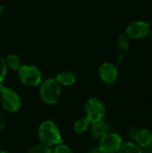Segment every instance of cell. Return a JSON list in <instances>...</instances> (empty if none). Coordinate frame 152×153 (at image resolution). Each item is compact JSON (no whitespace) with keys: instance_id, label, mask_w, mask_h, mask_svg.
Listing matches in <instances>:
<instances>
[{"instance_id":"d4e9b609","label":"cell","mask_w":152,"mask_h":153,"mask_svg":"<svg viewBox=\"0 0 152 153\" xmlns=\"http://www.w3.org/2000/svg\"><path fill=\"white\" fill-rule=\"evenodd\" d=\"M150 37H151V39H152V30H151V33H150Z\"/></svg>"},{"instance_id":"8992f818","label":"cell","mask_w":152,"mask_h":153,"mask_svg":"<svg viewBox=\"0 0 152 153\" xmlns=\"http://www.w3.org/2000/svg\"><path fill=\"white\" fill-rule=\"evenodd\" d=\"M124 143L122 136L114 132H108L99 140L98 147L103 153H117Z\"/></svg>"},{"instance_id":"9a60e30c","label":"cell","mask_w":152,"mask_h":153,"mask_svg":"<svg viewBox=\"0 0 152 153\" xmlns=\"http://www.w3.org/2000/svg\"><path fill=\"white\" fill-rule=\"evenodd\" d=\"M117 46L121 52L125 53L130 50V39L125 34H121L117 38Z\"/></svg>"},{"instance_id":"603a6c76","label":"cell","mask_w":152,"mask_h":153,"mask_svg":"<svg viewBox=\"0 0 152 153\" xmlns=\"http://www.w3.org/2000/svg\"><path fill=\"white\" fill-rule=\"evenodd\" d=\"M0 153H10V152H7V151H4V150H3V151H0Z\"/></svg>"},{"instance_id":"8fae6325","label":"cell","mask_w":152,"mask_h":153,"mask_svg":"<svg viewBox=\"0 0 152 153\" xmlns=\"http://www.w3.org/2000/svg\"><path fill=\"white\" fill-rule=\"evenodd\" d=\"M54 78L61 86L65 87L73 86L76 82V76L71 71H61L57 73Z\"/></svg>"},{"instance_id":"5b68a950","label":"cell","mask_w":152,"mask_h":153,"mask_svg":"<svg viewBox=\"0 0 152 153\" xmlns=\"http://www.w3.org/2000/svg\"><path fill=\"white\" fill-rule=\"evenodd\" d=\"M0 103L8 113H16L22 108L20 95L12 88L5 87L3 82H0Z\"/></svg>"},{"instance_id":"ffe728a7","label":"cell","mask_w":152,"mask_h":153,"mask_svg":"<svg viewBox=\"0 0 152 153\" xmlns=\"http://www.w3.org/2000/svg\"><path fill=\"white\" fill-rule=\"evenodd\" d=\"M4 127H5V120L0 113V132L3 131L4 129Z\"/></svg>"},{"instance_id":"5bb4252c","label":"cell","mask_w":152,"mask_h":153,"mask_svg":"<svg viewBox=\"0 0 152 153\" xmlns=\"http://www.w3.org/2000/svg\"><path fill=\"white\" fill-rule=\"evenodd\" d=\"M117 153H143V151L135 143L127 142L123 143Z\"/></svg>"},{"instance_id":"2e32d148","label":"cell","mask_w":152,"mask_h":153,"mask_svg":"<svg viewBox=\"0 0 152 153\" xmlns=\"http://www.w3.org/2000/svg\"><path fill=\"white\" fill-rule=\"evenodd\" d=\"M27 153H53L51 147L46 146L42 143H37L32 145Z\"/></svg>"},{"instance_id":"30bf717a","label":"cell","mask_w":152,"mask_h":153,"mask_svg":"<svg viewBox=\"0 0 152 153\" xmlns=\"http://www.w3.org/2000/svg\"><path fill=\"white\" fill-rule=\"evenodd\" d=\"M90 135L93 138L99 140L101 137H103L105 134L110 132V127L108 123H107L105 120H102L100 122L91 124L90 127Z\"/></svg>"},{"instance_id":"9c48e42d","label":"cell","mask_w":152,"mask_h":153,"mask_svg":"<svg viewBox=\"0 0 152 153\" xmlns=\"http://www.w3.org/2000/svg\"><path fill=\"white\" fill-rule=\"evenodd\" d=\"M134 143L143 149H149L152 143V131L148 128L138 129L133 137Z\"/></svg>"},{"instance_id":"52a82bcc","label":"cell","mask_w":152,"mask_h":153,"mask_svg":"<svg viewBox=\"0 0 152 153\" xmlns=\"http://www.w3.org/2000/svg\"><path fill=\"white\" fill-rule=\"evenodd\" d=\"M151 25L145 21H133L125 28V35L132 39H141L150 36Z\"/></svg>"},{"instance_id":"ac0fdd59","label":"cell","mask_w":152,"mask_h":153,"mask_svg":"<svg viewBox=\"0 0 152 153\" xmlns=\"http://www.w3.org/2000/svg\"><path fill=\"white\" fill-rule=\"evenodd\" d=\"M7 66L4 61V57H3L2 56H0V82H3L4 80L6 77V74H7Z\"/></svg>"},{"instance_id":"7402d4cb","label":"cell","mask_w":152,"mask_h":153,"mask_svg":"<svg viewBox=\"0 0 152 153\" xmlns=\"http://www.w3.org/2000/svg\"><path fill=\"white\" fill-rule=\"evenodd\" d=\"M4 7L3 4H0V16L4 13Z\"/></svg>"},{"instance_id":"277c9868","label":"cell","mask_w":152,"mask_h":153,"mask_svg":"<svg viewBox=\"0 0 152 153\" xmlns=\"http://www.w3.org/2000/svg\"><path fill=\"white\" fill-rule=\"evenodd\" d=\"M84 117L91 123L100 122L105 120L107 108L101 100L96 97H91L86 100L83 107Z\"/></svg>"},{"instance_id":"d6986e66","label":"cell","mask_w":152,"mask_h":153,"mask_svg":"<svg viewBox=\"0 0 152 153\" xmlns=\"http://www.w3.org/2000/svg\"><path fill=\"white\" fill-rule=\"evenodd\" d=\"M125 61V54L123 52H121L118 56H117V59H116V62L118 65H121L123 62Z\"/></svg>"},{"instance_id":"4fadbf2b","label":"cell","mask_w":152,"mask_h":153,"mask_svg":"<svg viewBox=\"0 0 152 153\" xmlns=\"http://www.w3.org/2000/svg\"><path fill=\"white\" fill-rule=\"evenodd\" d=\"M91 123L85 117H80L77 120H75L73 124V131L76 134H83L87 131L90 130Z\"/></svg>"},{"instance_id":"44dd1931","label":"cell","mask_w":152,"mask_h":153,"mask_svg":"<svg viewBox=\"0 0 152 153\" xmlns=\"http://www.w3.org/2000/svg\"><path fill=\"white\" fill-rule=\"evenodd\" d=\"M88 153H103L100 150H99V147H95V148H92V149H90Z\"/></svg>"},{"instance_id":"e0dca14e","label":"cell","mask_w":152,"mask_h":153,"mask_svg":"<svg viewBox=\"0 0 152 153\" xmlns=\"http://www.w3.org/2000/svg\"><path fill=\"white\" fill-rule=\"evenodd\" d=\"M52 150H53V153H74L73 149L69 145L65 144V143H61L54 146Z\"/></svg>"},{"instance_id":"6da1fadb","label":"cell","mask_w":152,"mask_h":153,"mask_svg":"<svg viewBox=\"0 0 152 153\" xmlns=\"http://www.w3.org/2000/svg\"><path fill=\"white\" fill-rule=\"evenodd\" d=\"M37 135L39 143L51 148L61 143H64V139L58 126L50 119L44 120L39 126Z\"/></svg>"},{"instance_id":"7c38bea8","label":"cell","mask_w":152,"mask_h":153,"mask_svg":"<svg viewBox=\"0 0 152 153\" xmlns=\"http://www.w3.org/2000/svg\"><path fill=\"white\" fill-rule=\"evenodd\" d=\"M4 61H5V64H6V66L7 68H9L10 70L12 71H18L22 65H23L22 62V59L21 57L16 55V54H13V53H10L8 54L5 57H4Z\"/></svg>"},{"instance_id":"ba28073f","label":"cell","mask_w":152,"mask_h":153,"mask_svg":"<svg viewBox=\"0 0 152 153\" xmlns=\"http://www.w3.org/2000/svg\"><path fill=\"white\" fill-rule=\"evenodd\" d=\"M98 74L102 82L108 85L114 84L119 76V72L116 65L111 62H103L98 69Z\"/></svg>"},{"instance_id":"cb8c5ba5","label":"cell","mask_w":152,"mask_h":153,"mask_svg":"<svg viewBox=\"0 0 152 153\" xmlns=\"http://www.w3.org/2000/svg\"><path fill=\"white\" fill-rule=\"evenodd\" d=\"M150 152L152 153V143L151 145V147H150Z\"/></svg>"},{"instance_id":"3957f363","label":"cell","mask_w":152,"mask_h":153,"mask_svg":"<svg viewBox=\"0 0 152 153\" xmlns=\"http://www.w3.org/2000/svg\"><path fill=\"white\" fill-rule=\"evenodd\" d=\"M17 73L19 81L26 87H38L43 81L41 70L34 65H22Z\"/></svg>"},{"instance_id":"7a4b0ae2","label":"cell","mask_w":152,"mask_h":153,"mask_svg":"<svg viewBox=\"0 0 152 153\" xmlns=\"http://www.w3.org/2000/svg\"><path fill=\"white\" fill-rule=\"evenodd\" d=\"M39 87V97L45 104L53 106L59 102L62 95V86L55 78H47L43 80Z\"/></svg>"}]
</instances>
